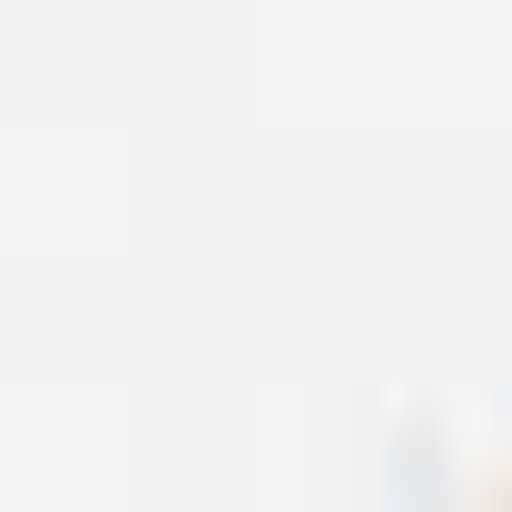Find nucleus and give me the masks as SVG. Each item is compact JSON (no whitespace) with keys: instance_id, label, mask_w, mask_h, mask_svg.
I'll return each mask as SVG.
<instances>
[]
</instances>
